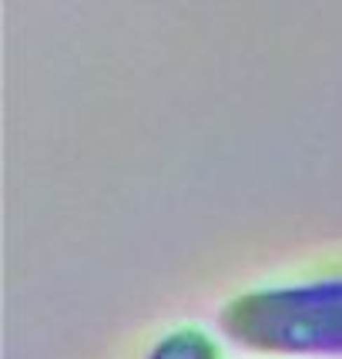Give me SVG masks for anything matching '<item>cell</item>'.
<instances>
[{
  "instance_id": "6da1fadb",
  "label": "cell",
  "mask_w": 342,
  "mask_h": 359,
  "mask_svg": "<svg viewBox=\"0 0 342 359\" xmlns=\"http://www.w3.org/2000/svg\"><path fill=\"white\" fill-rule=\"evenodd\" d=\"M221 329L255 353L342 356V276L245 292L221 309Z\"/></svg>"
},
{
  "instance_id": "7a4b0ae2",
  "label": "cell",
  "mask_w": 342,
  "mask_h": 359,
  "mask_svg": "<svg viewBox=\"0 0 342 359\" xmlns=\"http://www.w3.org/2000/svg\"><path fill=\"white\" fill-rule=\"evenodd\" d=\"M148 359H221V356H218V346L212 343V336H205L202 329H178V332L165 336L151 349Z\"/></svg>"
}]
</instances>
